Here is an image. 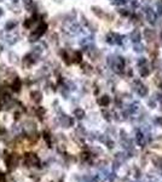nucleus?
<instances>
[{"label": "nucleus", "mask_w": 162, "mask_h": 182, "mask_svg": "<svg viewBox=\"0 0 162 182\" xmlns=\"http://www.w3.org/2000/svg\"><path fill=\"white\" fill-rule=\"evenodd\" d=\"M21 85H22V83H21V80H19V78H15L12 84H11V87L15 92H18V91L21 90Z\"/></svg>", "instance_id": "nucleus-10"}, {"label": "nucleus", "mask_w": 162, "mask_h": 182, "mask_svg": "<svg viewBox=\"0 0 162 182\" xmlns=\"http://www.w3.org/2000/svg\"><path fill=\"white\" fill-rule=\"evenodd\" d=\"M82 181H84V182H93V180L91 178V177H88V176H85V177L82 178Z\"/></svg>", "instance_id": "nucleus-28"}, {"label": "nucleus", "mask_w": 162, "mask_h": 182, "mask_svg": "<svg viewBox=\"0 0 162 182\" xmlns=\"http://www.w3.org/2000/svg\"><path fill=\"white\" fill-rule=\"evenodd\" d=\"M57 38H58V35L57 34H51V37H50V40H51V43H57Z\"/></svg>", "instance_id": "nucleus-26"}, {"label": "nucleus", "mask_w": 162, "mask_h": 182, "mask_svg": "<svg viewBox=\"0 0 162 182\" xmlns=\"http://www.w3.org/2000/svg\"><path fill=\"white\" fill-rule=\"evenodd\" d=\"M144 37H145V39L148 40V42H154L155 38H156V33L154 32L153 29L146 28V29L144 30Z\"/></svg>", "instance_id": "nucleus-8"}, {"label": "nucleus", "mask_w": 162, "mask_h": 182, "mask_svg": "<svg viewBox=\"0 0 162 182\" xmlns=\"http://www.w3.org/2000/svg\"><path fill=\"white\" fill-rule=\"evenodd\" d=\"M30 98H32L33 102L39 103V102H41V100H43V94L40 92L39 90H34L30 92Z\"/></svg>", "instance_id": "nucleus-6"}, {"label": "nucleus", "mask_w": 162, "mask_h": 182, "mask_svg": "<svg viewBox=\"0 0 162 182\" xmlns=\"http://www.w3.org/2000/svg\"><path fill=\"white\" fill-rule=\"evenodd\" d=\"M9 61H10V63H12V64H17L18 63V61H19V58H18V56H17V54H15V52H9Z\"/></svg>", "instance_id": "nucleus-12"}, {"label": "nucleus", "mask_w": 162, "mask_h": 182, "mask_svg": "<svg viewBox=\"0 0 162 182\" xmlns=\"http://www.w3.org/2000/svg\"><path fill=\"white\" fill-rule=\"evenodd\" d=\"M34 62H35V61H34V58L32 56H30V54L27 55V56H24V58L22 59V64H23L24 68H30V67L34 64Z\"/></svg>", "instance_id": "nucleus-7"}, {"label": "nucleus", "mask_w": 162, "mask_h": 182, "mask_svg": "<svg viewBox=\"0 0 162 182\" xmlns=\"http://www.w3.org/2000/svg\"><path fill=\"white\" fill-rule=\"evenodd\" d=\"M46 28H47V26H46V23H44V22H41L40 23L36 28H35V30L29 35V42H36V40L41 37L45 32H46Z\"/></svg>", "instance_id": "nucleus-1"}, {"label": "nucleus", "mask_w": 162, "mask_h": 182, "mask_svg": "<svg viewBox=\"0 0 162 182\" xmlns=\"http://www.w3.org/2000/svg\"><path fill=\"white\" fill-rule=\"evenodd\" d=\"M4 70H5V66L1 64V66H0V72H4Z\"/></svg>", "instance_id": "nucleus-35"}, {"label": "nucleus", "mask_w": 162, "mask_h": 182, "mask_svg": "<svg viewBox=\"0 0 162 182\" xmlns=\"http://www.w3.org/2000/svg\"><path fill=\"white\" fill-rule=\"evenodd\" d=\"M156 121H157V124H158L160 126H162V117H158V118L156 119Z\"/></svg>", "instance_id": "nucleus-29"}, {"label": "nucleus", "mask_w": 162, "mask_h": 182, "mask_svg": "<svg viewBox=\"0 0 162 182\" xmlns=\"http://www.w3.org/2000/svg\"><path fill=\"white\" fill-rule=\"evenodd\" d=\"M6 164H7L9 170H15L17 168V165L19 164V155H17V154L9 155L6 159Z\"/></svg>", "instance_id": "nucleus-3"}, {"label": "nucleus", "mask_w": 162, "mask_h": 182, "mask_svg": "<svg viewBox=\"0 0 162 182\" xmlns=\"http://www.w3.org/2000/svg\"><path fill=\"white\" fill-rule=\"evenodd\" d=\"M92 12L99 17V18H104L105 17V12L103 11V9L102 7H98V6H92Z\"/></svg>", "instance_id": "nucleus-9"}, {"label": "nucleus", "mask_w": 162, "mask_h": 182, "mask_svg": "<svg viewBox=\"0 0 162 182\" xmlns=\"http://www.w3.org/2000/svg\"><path fill=\"white\" fill-rule=\"evenodd\" d=\"M16 26H17V22L16 21H12V19H10V21H7L6 24H5V29L6 30H12Z\"/></svg>", "instance_id": "nucleus-15"}, {"label": "nucleus", "mask_w": 162, "mask_h": 182, "mask_svg": "<svg viewBox=\"0 0 162 182\" xmlns=\"http://www.w3.org/2000/svg\"><path fill=\"white\" fill-rule=\"evenodd\" d=\"M139 72H140V74L143 75V77H146V75H149V73H150V69L143 66V67H139Z\"/></svg>", "instance_id": "nucleus-19"}, {"label": "nucleus", "mask_w": 162, "mask_h": 182, "mask_svg": "<svg viewBox=\"0 0 162 182\" xmlns=\"http://www.w3.org/2000/svg\"><path fill=\"white\" fill-rule=\"evenodd\" d=\"M44 137L46 140V142L48 145H51V135H50V133H47V131H44Z\"/></svg>", "instance_id": "nucleus-25"}, {"label": "nucleus", "mask_w": 162, "mask_h": 182, "mask_svg": "<svg viewBox=\"0 0 162 182\" xmlns=\"http://www.w3.org/2000/svg\"><path fill=\"white\" fill-rule=\"evenodd\" d=\"M74 115L77 118V119H82L85 117V110L84 109H81V108H76L74 110Z\"/></svg>", "instance_id": "nucleus-14"}, {"label": "nucleus", "mask_w": 162, "mask_h": 182, "mask_svg": "<svg viewBox=\"0 0 162 182\" xmlns=\"http://www.w3.org/2000/svg\"><path fill=\"white\" fill-rule=\"evenodd\" d=\"M137 143L139 146H144L145 145V137L143 136V134H141V133L137 134Z\"/></svg>", "instance_id": "nucleus-16"}, {"label": "nucleus", "mask_w": 162, "mask_h": 182, "mask_svg": "<svg viewBox=\"0 0 162 182\" xmlns=\"http://www.w3.org/2000/svg\"><path fill=\"white\" fill-rule=\"evenodd\" d=\"M45 113H46V110H45V108H43V107H39V108L36 109V114H38L40 118H43V117L45 115Z\"/></svg>", "instance_id": "nucleus-23"}, {"label": "nucleus", "mask_w": 162, "mask_h": 182, "mask_svg": "<svg viewBox=\"0 0 162 182\" xmlns=\"http://www.w3.org/2000/svg\"><path fill=\"white\" fill-rule=\"evenodd\" d=\"M80 61H81V54L74 52L73 54V62H80Z\"/></svg>", "instance_id": "nucleus-24"}, {"label": "nucleus", "mask_w": 162, "mask_h": 182, "mask_svg": "<svg viewBox=\"0 0 162 182\" xmlns=\"http://www.w3.org/2000/svg\"><path fill=\"white\" fill-rule=\"evenodd\" d=\"M3 14H4V12H3V9H0V16H1Z\"/></svg>", "instance_id": "nucleus-36"}, {"label": "nucleus", "mask_w": 162, "mask_h": 182, "mask_svg": "<svg viewBox=\"0 0 162 182\" xmlns=\"http://www.w3.org/2000/svg\"><path fill=\"white\" fill-rule=\"evenodd\" d=\"M59 124L63 128H70L74 124V120L68 115H62V117H59Z\"/></svg>", "instance_id": "nucleus-4"}, {"label": "nucleus", "mask_w": 162, "mask_h": 182, "mask_svg": "<svg viewBox=\"0 0 162 182\" xmlns=\"http://www.w3.org/2000/svg\"><path fill=\"white\" fill-rule=\"evenodd\" d=\"M148 105H150V106H151V108H155V102H154V101H149Z\"/></svg>", "instance_id": "nucleus-31"}, {"label": "nucleus", "mask_w": 162, "mask_h": 182, "mask_svg": "<svg viewBox=\"0 0 162 182\" xmlns=\"http://www.w3.org/2000/svg\"><path fill=\"white\" fill-rule=\"evenodd\" d=\"M24 163L27 166H39V158L36 154L34 153H28L26 154V158H24Z\"/></svg>", "instance_id": "nucleus-2"}, {"label": "nucleus", "mask_w": 162, "mask_h": 182, "mask_svg": "<svg viewBox=\"0 0 162 182\" xmlns=\"http://www.w3.org/2000/svg\"><path fill=\"white\" fill-rule=\"evenodd\" d=\"M107 145H108V148H113L114 147V142L113 141H105Z\"/></svg>", "instance_id": "nucleus-27"}, {"label": "nucleus", "mask_w": 162, "mask_h": 182, "mask_svg": "<svg viewBox=\"0 0 162 182\" xmlns=\"http://www.w3.org/2000/svg\"><path fill=\"white\" fill-rule=\"evenodd\" d=\"M23 129L27 131L28 134H33V133H35V131H36V123H34L33 120H27L24 123Z\"/></svg>", "instance_id": "nucleus-5"}, {"label": "nucleus", "mask_w": 162, "mask_h": 182, "mask_svg": "<svg viewBox=\"0 0 162 182\" xmlns=\"http://www.w3.org/2000/svg\"><path fill=\"white\" fill-rule=\"evenodd\" d=\"M115 4H125V0H115Z\"/></svg>", "instance_id": "nucleus-32"}, {"label": "nucleus", "mask_w": 162, "mask_h": 182, "mask_svg": "<svg viewBox=\"0 0 162 182\" xmlns=\"http://www.w3.org/2000/svg\"><path fill=\"white\" fill-rule=\"evenodd\" d=\"M76 134H77L79 137H84V136L86 135V131H85V129H84L82 126H79V128L76 129Z\"/></svg>", "instance_id": "nucleus-20"}, {"label": "nucleus", "mask_w": 162, "mask_h": 182, "mask_svg": "<svg viewBox=\"0 0 162 182\" xmlns=\"http://www.w3.org/2000/svg\"><path fill=\"white\" fill-rule=\"evenodd\" d=\"M136 51H141V45H136Z\"/></svg>", "instance_id": "nucleus-33"}, {"label": "nucleus", "mask_w": 162, "mask_h": 182, "mask_svg": "<svg viewBox=\"0 0 162 182\" xmlns=\"http://www.w3.org/2000/svg\"><path fill=\"white\" fill-rule=\"evenodd\" d=\"M131 39H132L133 42H139V40H140V33H139V30H133L132 34H131Z\"/></svg>", "instance_id": "nucleus-17"}, {"label": "nucleus", "mask_w": 162, "mask_h": 182, "mask_svg": "<svg viewBox=\"0 0 162 182\" xmlns=\"http://www.w3.org/2000/svg\"><path fill=\"white\" fill-rule=\"evenodd\" d=\"M35 18H36V16H34V17H30V18H27L26 21H24V27H26V28H29L30 26H32V24L36 21Z\"/></svg>", "instance_id": "nucleus-18"}, {"label": "nucleus", "mask_w": 162, "mask_h": 182, "mask_svg": "<svg viewBox=\"0 0 162 182\" xmlns=\"http://www.w3.org/2000/svg\"><path fill=\"white\" fill-rule=\"evenodd\" d=\"M98 103H99L100 106H103V107L109 106V103H110V97H109V96H107V95L102 96L100 98H98Z\"/></svg>", "instance_id": "nucleus-11"}, {"label": "nucleus", "mask_w": 162, "mask_h": 182, "mask_svg": "<svg viewBox=\"0 0 162 182\" xmlns=\"http://www.w3.org/2000/svg\"><path fill=\"white\" fill-rule=\"evenodd\" d=\"M137 92L140 95V96H145L146 94H148V89H146V86L145 85H143V84H138V89H137Z\"/></svg>", "instance_id": "nucleus-13"}, {"label": "nucleus", "mask_w": 162, "mask_h": 182, "mask_svg": "<svg viewBox=\"0 0 162 182\" xmlns=\"http://www.w3.org/2000/svg\"><path fill=\"white\" fill-rule=\"evenodd\" d=\"M57 149H58V152H60V153H62V152H64V150H65V148H64L63 146H59Z\"/></svg>", "instance_id": "nucleus-30"}, {"label": "nucleus", "mask_w": 162, "mask_h": 182, "mask_svg": "<svg viewBox=\"0 0 162 182\" xmlns=\"http://www.w3.org/2000/svg\"><path fill=\"white\" fill-rule=\"evenodd\" d=\"M0 1H3V0H0Z\"/></svg>", "instance_id": "nucleus-37"}, {"label": "nucleus", "mask_w": 162, "mask_h": 182, "mask_svg": "<svg viewBox=\"0 0 162 182\" xmlns=\"http://www.w3.org/2000/svg\"><path fill=\"white\" fill-rule=\"evenodd\" d=\"M80 158H81V160H82V161H87V160L91 159V154L88 153V152H84V153H81Z\"/></svg>", "instance_id": "nucleus-21"}, {"label": "nucleus", "mask_w": 162, "mask_h": 182, "mask_svg": "<svg viewBox=\"0 0 162 182\" xmlns=\"http://www.w3.org/2000/svg\"><path fill=\"white\" fill-rule=\"evenodd\" d=\"M82 70L85 73H91V72H92V67H91L88 63H84L82 64Z\"/></svg>", "instance_id": "nucleus-22"}, {"label": "nucleus", "mask_w": 162, "mask_h": 182, "mask_svg": "<svg viewBox=\"0 0 162 182\" xmlns=\"http://www.w3.org/2000/svg\"><path fill=\"white\" fill-rule=\"evenodd\" d=\"M156 96H157V100H160L161 102H162V94H157Z\"/></svg>", "instance_id": "nucleus-34"}]
</instances>
